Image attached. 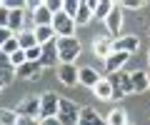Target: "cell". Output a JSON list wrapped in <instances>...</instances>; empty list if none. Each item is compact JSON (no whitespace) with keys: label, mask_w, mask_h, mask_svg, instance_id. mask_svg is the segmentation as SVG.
<instances>
[{"label":"cell","mask_w":150,"mask_h":125,"mask_svg":"<svg viewBox=\"0 0 150 125\" xmlns=\"http://www.w3.org/2000/svg\"><path fill=\"white\" fill-rule=\"evenodd\" d=\"M58 60L60 63H75L83 53V43L78 38H58Z\"/></svg>","instance_id":"obj_1"},{"label":"cell","mask_w":150,"mask_h":125,"mask_svg":"<svg viewBox=\"0 0 150 125\" xmlns=\"http://www.w3.org/2000/svg\"><path fill=\"white\" fill-rule=\"evenodd\" d=\"M108 80H110V85H112V100H120V98H125V95L133 93L130 73H125V70L112 73V75H108Z\"/></svg>","instance_id":"obj_2"},{"label":"cell","mask_w":150,"mask_h":125,"mask_svg":"<svg viewBox=\"0 0 150 125\" xmlns=\"http://www.w3.org/2000/svg\"><path fill=\"white\" fill-rule=\"evenodd\" d=\"M80 105L73 103V100L63 98L60 100V108H58V120L60 125H78V120H80Z\"/></svg>","instance_id":"obj_3"},{"label":"cell","mask_w":150,"mask_h":125,"mask_svg":"<svg viewBox=\"0 0 150 125\" xmlns=\"http://www.w3.org/2000/svg\"><path fill=\"white\" fill-rule=\"evenodd\" d=\"M60 95L58 93H43L40 95V115L38 118L40 120H48V118H58V108H60Z\"/></svg>","instance_id":"obj_4"},{"label":"cell","mask_w":150,"mask_h":125,"mask_svg":"<svg viewBox=\"0 0 150 125\" xmlns=\"http://www.w3.org/2000/svg\"><path fill=\"white\" fill-rule=\"evenodd\" d=\"M75 20L70 15H65V13H58V15L53 18V30L58 38H75Z\"/></svg>","instance_id":"obj_5"},{"label":"cell","mask_w":150,"mask_h":125,"mask_svg":"<svg viewBox=\"0 0 150 125\" xmlns=\"http://www.w3.org/2000/svg\"><path fill=\"white\" fill-rule=\"evenodd\" d=\"M15 113L20 115V118H38V115H40V95H28V98H23L20 103H18Z\"/></svg>","instance_id":"obj_6"},{"label":"cell","mask_w":150,"mask_h":125,"mask_svg":"<svg viewBox=\"0 0 150 125\" xmlns=\"http://www.w3.org/2000/svg\"><path fill=\"white\" fill-rule=\"evenodd\" d=\"M55 70H58V80L63 83L65 88L78 85V75H80V68L75 65V63H60Z\"/></svg>","instance_id":"obj_7"},{"label":"cell","mask_w":150,"mask_h":125,"mask_svg":"<svg viewBox=\"0 0 150 125\" xmlns=\"http://www.w3.org/2000/svg\"><path fill=\"white\" fill-rule=\"evenodd\" d=\"M140 50V38L138 35H125V38H118V40H112V53H138Z\"/></svg>","instance_id":"obj_8"},{"label":"cell","mask_w":150,"mask_h":125,"mask_svg":"<svg viewBox=\"0 0 150 125\" xmlns=\"http://www.w3.org/2000/svg\"><path fill=\"white\" fill-rule=\"evenodd\" d=\"M130 60L128 53H110L108 55V60H103V65H105V73L108 75H112V73H120L125 68V63Z\"/></svg>","instance_id":"obj_9"},{"label":"cell","mask_w":150,"mask_h":125,"mask_svg":"<svg viewBox=\"0 0 150 125\" xmlns=\"http://www.w3.org/2000/svg\"><path fill=\"white\" fill-rule=\"evenodd\" d=\"M43 48V55H40V65L43 68H58L60 60H58V43H48V45H40Z\"/></svg>","instance_id":"obj_10"},{"label":"cell","mask_w":150,"mask_h":125,"mask_svg":"<svg viewBox=\"0 0 150 125\" xmlns=\"http://www.w3.org/2000/svg\"><path fill=\"white\" fill-rule=\"evenodd\" d=\"M105 28L110 35H118L120 28H123V8H120V3H115V8H112V13L105 18Z\"/></svg>","instance_id":"obj_11"},{"label":"cell","mask_w":150,"mask_h":125,"mask_svg":"<svg viewBox=\"0 0 150 125\" xmlns=\"http://www.w3.org/2000/svg\"><path fill=\"white\" fill-rule=\"evenodd\" d=\"M93 53H95V58L108 60V55L112 53V38H105V35H95V40H93Z\"/></svg>","instance_id":"obj_12"},{"label":"cell","mask_w":150,"mask_h":125,"mask_svg":"<svg viewBox=\"0 0 150 125\" xmlns=\"http://www.w3.org/2000/svg\"><path fill=\"white\" fill-rule=\"evenodd\" d=\"M43 70H45V68L40 65V63H30V60H28L25 65H20L15 70V75L23 78V80H38V78L43 75Z\"/></svg>","instance_id":"obj_13"},{"label":"cell","mask_w":150,"mask_h":125,"mask_svg":"<svg viewBox=\"0 0 150 125\" xmlns=\"http://www.w3.org/2000/svg\"><path fill=\"white\" fill-rule=\"evenodd\" d=\"M15 78L18 75H15V68H13V63H10V55H5L0 50V83L8 85V83H13Z\"/></svg>","instance_id":"obj_14"},{"label":"cell","mask_w":150,"mask_h":125,"mask_svg":"<svg viewBox=\"0 0 150 125\" xmlns=\"http://www.w3.org/2000/svg\"><path fill=\"white\" fill-rule=\"evenodd\" d=\"M30 18H33V28H40V25H53V18H55V15L45 8V0H43V3L33 10Z\"/></svg>","instance_id":"obj_15"},{"label":"cell","mask_w":150,"mask_h":125,"mask_svg":"<svg viewBox=\"0 0 150 125\" xmlns=\"http://www.w3.org/2000/svg\"><path fill=\"white\" fill-rule=\"evenodd\" d=\"M100 80H103V75H98L95 68H88V65L80 68V75H78V83H80V85H85V88H90V90H93Z\"/></svg>","instance_id":"obj_16"},{"label":"cell","mask_w":150,"mask_h":125,"mask_svg":"<svg viewBox=\"0 0 150 125\" xmlns=\"http://www.w3.org/2000/svg\"><path fill=\"white\" fill-rule=\"evenodd\" d=\"M130 83H133V93L150 90V75L145 70H133V73H130Z\"/></svg>","instance_id":"obj_17"},{"label":"cell","mask_w":150,"mask_h":125,"mask_svg":"<svg viewBox=\"0 0 150 125\" xmlns=\"http://www.w3.org/2000/svg\"><path fill=\"white\" fill-rule=\"evenodd\" d=\"M78 125H105V118H100L95 108H83Z\"/></svg>","instance_id":"obj_18"},{"label":"cell","mask_w":150,"mask_h":125,"mask_svg":"<svg viewBox=\"0 0 150 125\" xmlns=\"http://www.w3.org/2000/svg\"><path fill=\"white\" fill-rule=\"evenodd\" d=\"M33 33H35V38H38V45H48V43H53V40H58V35H55L53 25H40V28H33Z\"/></svg>","instance_id":"obj_19"},{"label":"cell","mask_w":150,"mask_h":125,"mask_svg":"<svg viewBox=\"0 0 150 125\" xmlns=\"http://www.w3.org/2000/svg\"><path fill=\"white\" fill-rule=\"evenodd\" d=\"M90 8H93V15L105 23V18L110 15L112 8H115V3H110V0H98V3H90Z\"/></svg>","instance_id":"obj_20"},{"label":"cell","mask_w":150,"mask_h":125,"mask_svg":"<svg viewBox=\"0 0 150 125\" xmlns=\"http://www.w3.org/2000/svg\"><path fill=\"white\" fill-rule=\"evenodd\" d=\"M93 8L90 3H85V0H80V5H78V15H75V25H88V23L93 20Z\"/></svg>","instance_id":"obj_21"},{"label":"cell","mask_w":150,"mask_h":125,"mask_svg":"<svg viewBox=\"0 0 150 125\" xmlns=\"http://www.w3.org/2000/svg\"><path fill=\"white\" fill-rule=\"evenodd\" d=\"M93 93H95L98 100H112V85H110V80H108V78H103V80L93 88Z\"/></svg>","instance_id":"obj_22"},{"label":"cell","mask_w":150,"mask_h":125,"mask_svg":"<svg viewBox=\"0 0 150 125\" xmlns=\"http://www.w3.org/2000/svg\"><path fill=\"white\" fill-rule=\"evenodd\" d=\"M15 38H18L20 50H25V53H28L30 48H35V45H38V38H35V33H33V28H30V30H23V33L15 35Z\"/></svg>","instance_id":"obj_23"},{"label":"cell","mask_w":150,"mask_h":125,"mask_svg":"<svg viewBox=\"0 0 150 125\" xmlns=\"http://www.w3.org/2000/svg\"><path fill=\"white\" fill-rule=\"evenodd\" d=\"M105 123L108 125H128V113H125L123 108H112L110 113H108Z\"/></svg>","instance_id":"obj_24"},{"label":"cell","mask_w":150,"mask_h":125,"mask_svg":"<svg viewBox=\"0 0 150 125\" xmlns=\"http://www.w3.org/2000/svg\"><path fill=\"white\" fill-rule=\"evenodd\" d=\"M0 125H18V113L10 108H0Z\"/></svg>","instance_id":"obj_25"},{"label":"cell","mask_w":150,"mask_h":125,"mask_svg":"<svg viewBox=\"0 0 150 125\" xmlns=\"http://www.w3.org/2000/svg\"><path fill=\"white\" fill-rule=\"evenodd\" d=\"M78 5H80V0H65V3H63V13L75 20V15H78Z\"/></svg>","instance_id":"obj_26"},{"label":"cell","mask_w":150,"mask_h":125,"mask_svg":"<svg viewBox=\"0 0 150 125\" xmlns=\"http://www.w3.org/2000/svg\"><path fill=\"white\" fill-rule=\"evenodd\" d=\"M10 63H13V68H15V70H18L20 65H25V63H28L25 50H18V53H13V55H10Z\"/></svg>","instance_id":"obj_27"},{"label":"cell","mask_w":150,"mask_h":125,"mask_svg":"<svg viewBox=\"0 0 150 125\" xmlns=\"http://www.w3.org/2000/svg\"><path fill=\"white\" fill-rule=\"evenodd\" d=\"M0 50H3V53H5V55H13V53H18V50H20V45H18V38H15V35H13V38L8 40V43L3 45V48H0Z\"/></svg>","instance_id":"obj_28"},{"label":"cell","mask_w":150,"mask_h":125,"mask_svg":"<svg viewBox=\"0 0 150 125\" xmlns=\"http://www.w3.org/2000/svg\"><path fill=\"white\" fill-rule=\"evenodd\" d=\"M8 20H10V8L0 3V28H8Z\"/></svg>","instance_id":"obj_29"},{"label":"cell","mask_w":150,"mask_h":125,"mask_svg":"<svg viewBox=\"0 0 150 125\" xmlns=\"http://www.w3.org/2000/svg\"><path fill=\"white\" fill-rule=\"evenodd\" d=\"M25 55H28V60H30V63H40V55H43V48H40V45H35V48H30Z\"/></svg>","instance_id":"obj_30"},{"label":"cell","mask_w":150,"mask_h":125,"mask_svg":"<svg viewBox=\"0 0 150 125\" xmlns=\"http://www.w3.org/2000/svg\"><path fill=\"white\" fill-rule=\"evenodd\" d=\"M45 8H48L53 15H58V13H63V3L60 0H45Z\"/></svg>","instance_id":"obj_31"},{"label":"cell","mask_w":150,"mask_h":125,"mask_svg":"<svg viewBox=\"0 0 150 125\" xmlns=\"http://www.w3.org/2000/svg\"><path fill=\"white\" fill-rule=\"evenodd\" d=\"M145 3L143 0H125V3H120V8H128V10H140Z\"/></svg>","instance_id":"obj_32"},{"label":"cell","mask_w":150,"mask_h":125,"mask_svg":"<svg viewBox=\"0 0 150 125\" xmlns=\"http://www.w3.org/2000/svg\"><path fill=\"white\" fill-rule=\"evenodd\" d=\"M10 38H13V33H10V30H8V28H0V48H3V45H5Z\"/></svg>","instance_id":"obj_33"},{"label":"cell","mask_w":150,"mask_h":125,"mask_svg":"<svg viewBox=\"0 0 150 125\" xmlns=\"http://www.w3.org/2000/svg\"><path fill=\"white\" fill-rule=\"evenodd\" d=\"M18 125H40V120L38 118H20L18 115Z\"/></svg>","instance_id":"obj_34"},{"label":"cell","mask_w":150,"mask_h":125,"mask_svg":"<svg viewBox=\"0 0 150 125\" xmlns=\"http://www.w3.org/2000/svg\"><path fill=\"white\" fill-rule=\"evenodd\" d=\"M40 125H60L58 118H48V120H40Z\"/></svg>","instance_id":"obj_35"},{"label":"cell","mask_w":150,"mask_h":125,"mask_svg":"<svg viewBox=\"0 0 150 125\" xmlns=\"http://www.w3.org/2000/svg\"><path fill=\"white\" fill-rule=\"evenodd\" d=\"M148 65H150V53H148Z\"/></svg>","instance_id":"obj_36"},{"label":"cell","mask_w":150,"mask_h":125,"mask_svg":"<svg viewBox=\"0 0 150 125\" xmlns=\"http://www.w3.org/2000/svg\"><path fill=\"white\" fill-rule=\"evenodd\" d=\"M3 88H5V85H3V83H0V90H3Z\"/></svg>","instance_id":"obj_37"},{"label":"cell","mask_w":150,"mask_h":125,"mask_svg":"<svg viewBox=\"0 0 150 125\" xmlns=\"http://www.w3.org/2000/svg\"><path fill=\"white\" fill-rule=\"evenodd\" d=\"M148 38H150V30H148Z\"/></svg>","instance_id":"obj_38"},{"label":"cell","mask_w":150,"mask_h":125,"mask_svg":"<svg viewBox=\"0 0 150 125\" xmlns=\"http://www.w3.org/2000/svg\"><path fill=\"white\" fill-rule=\"evenodd\" d=\"M148 75H150V70H148Z\"/></svg>","instance_id":"obj_39"},{"label":"cell","mask_w":150,"mask_h":125,"mask_svg":"<svg viewBox=\"0 0 150 125\" xmlns=\"http://www.w3.org/2000/svg\"><path fill=\"white\" fill-rule=\"evenodd\" d=\"M128 125H130V123H128Z\"/></svg>","instance_id":"obj_40"}]
</instances>
